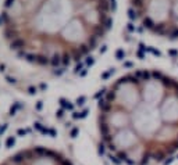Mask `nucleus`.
I'll return each instance as SVG.
<instances>
[{
  "label": "nucleus",
  "mask_w": 178,
  "mask_h": 165,
  "mask_svg": "<svg viewBox=\"0 0 178 165\" xmlns=\"http://www.w3.org/2000/svg\"><path fill=\"white\" fill-rule=\"evenodd\" d=\"M50 64L53 67H58L61 64V54H58V53H53L52 54V57H50Z\"/></svg>",
  "instance_id": "nucleus-5"
},
{
  "label": "nucleus",
  "mask_w": 178,
  "mask_h": 165,
  "mask_svg": "<svg viewBox=\"0 0 178 165\" xmlns=\"http://www.w3.org/2000/svg\"><path fill=\"white\" fill-rule=\"evenodd\" d=\"M6 79H7L8 83H13V85H16V83H17V81L14 79V78H11V76H6Z\"/></svg>",
  "instance_id": "nucleus-9"
},
{
  "label": "nucleus",
  "mask_w": 178,
  "mask_h": 165,
  "mask_svg": "<svg viewBox=\"0 0 178 165\" xmlns=\"http://www.w3.org/2000/svg\"><path fill=\"white\" fill-rule=\"evenodd\" d=\"M10 47L13 50H21L25 47V40L24 39H20V38H17L16 40L11 42V44H10Z\"/></svg>",
  "instance_id": "nucleus-4"
},
{
  "label": "nucleus",
  "mask_w": 178,
  "mask_h": 165,
  "mask_svg": "<svg viewBox=\"0 0 178 165\" xmlns=\"http://www.w3.org/2000/svg\"><path fill=\"white\" fill-rule=\"evenodd\" d=\"M130 18L138 19L149 32L178 39V0H130Z\"/></svg>",
  "instance_id": "nucleus-2"
},
{
  "label": "nucleus",
  "mask_w": 178,
  "mask_h": 165,
  "mask_svg": "<svg viewBox=\"0 0 178 165\" xmlns=\"http://www.w3.org/2000/svg\"><path fill=\"white\" fill-rule=\"evenodd\" d=\"M26 60L29 61V63H33V61H36V56L35 54H26Z\"/></svg>",
  "instance_id": "nucleus-8"
},
{
  "label": "nucleus",
  "mask_w": 178,
  "mask_h": 165,
  "mask_svg": "<svg viewBox=\"0 0 178 165\" xmlns=\"http://www.w3.org/2000/svg\"><path fill=\"white\" fill-rule=\"evenodd\" d=\"M99 100L102 150L115 162L153 165L178 151V81L156 69L121 76Z\"/></svg>",
  "instance_id": "nucleus-1"
},
{
  "label": "nucleus",
  "mask_w": 178,
  "mask_h": 165,
  "mask_svg": "<svg viewBox=\"0 0 178 165\" xmlns=\"http://www.w3.org/2000/svg\"><path fill=\"white\" fill-rule=\"evenodd\" d=\"M36 63L41 64V65H46V64L50 63V60H49L45 54H39V56H36Z\"/></svg>",
  "instance_id": "nucleus-7"
},
{
  "label": "nucleus",
  "mask_w": 178,
  "mask_h": 165,
  "mask_svg": "<svg viewBox=\"0 0 178 165\" xmlns=\"http://www.w3.org/2000/svg\"><path fill=\"white\" fill-rule=\"evenodd\" d=\"M17 36H18V33H17L16 29H13V28H10V29H6L4 31V38L6 39H11V42L16 40Z\"/></svg>",
  "instance_id": "nucleus-6"
},
{
  "label": "nucleus",
  "mask_w": 178,
  "mask_h": 165,
  "mask_svg": "<svg viewBox=\"0 0 178 165\" xmlns=\"http://www.w3.org/2000/svg\"><path fill=\"white\" fill-rule=\"evenodd\" d=\"M3 24H4V21H3V18H1V15H0V26H1Z\"/></svg>",
  "instance_id": "nucleus-15"
},
{
  "label": "nucleus",
  "mask_w": 178,
  "mask_h": 165,
  "mask_svg": "<svg viewBox=\"0 0 178 165\" xmlns=\"http://www.w3.org/2000/svg\"><path fill=\"white\" fill-rule=\"evenodd\" d=\"M18 57H26V53H25V51H22V50H21V51H18Z\"/></svg>",
  "instance_id": "nucleus-13"
},
{
  "label": "nucleus",
  "mask_w": 178,
  "mask_h": 165,
  "mask_svg": "<svg viewBox=\"0 0 178 165\" xmlns=\"http://www.w3.org/2000/svg\"><path fill=\"white\" fill-rule=\"evenodd\" d=\"M28 93H29V94H35V93H36V87H33V86L28 87Z\"/></svg>",
  "instance_id": "nucleus-10"
},
{
  "label": "nucleus",
  "mask_w": 178,
  "mask_h": 165,
  "mask_svg": "<svg viewBox=\"0 0 178 165\" xmlns=\"http://www.w3.org/2000/svg\"><path fill=\"white\" fill-rule=\"evenodd\" d=\"M13 1H14V0H6V3H4V6H6V7H10V6L13 4Z\"/></svg>",
  "instance_id": "nucleus-12"
},
{
  "label": "nucleus",
  "mask_w": 178,
  "mask_h": 165,
  "mask_svg": "<svg viewBox=\"0 0 178 165\" xmlns=\"http://www.w3.org/2000/svg\"><path fill=\"white\" fill-rule=\"evenodd\" d=\"M1 18H3V21H4V22H7V21H8L7 13H1Z\"/></svg>",
  "instance_id": "nucleus-11"
},
{
  "label": "nucleus",
  "mask_w": 178,
  "mask_h": 165,
  "mask_svg": "<svg viewBox=\"0 0 178 165\" xmlns=\"http://www.w3.org/2000/svg\"><path fill=\"white\" fill-rule=\"evenodd\" d=\"M0 165H74L68 158L56 150L33 147L21 150L6 158Z\"/></svg>",
  "instance_id": "nucleus-3"
},
{
  "label": "nucleus",
  "mask_w": 178,
  "mask_h": 165,
  "mask_svg": "<svg viewBox=\"0 0 178 165\" xmlns=\"http://www.w3.org/2000/svg\"><path fill=\"white\" fill-rule=\"evenodd\" d=\"M4 69H6V65H4V64H0V72H3Z\"/></svg>",
  "instance_id": "nucleus-14"
}]
</instances>
